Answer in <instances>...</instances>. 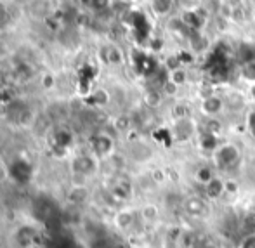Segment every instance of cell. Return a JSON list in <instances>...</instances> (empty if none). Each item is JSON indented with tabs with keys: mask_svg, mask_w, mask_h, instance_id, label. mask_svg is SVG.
I'll return each mask as SVG.
<instances>
[{
	"mask_svg": "<svg viewBox=\"0 0 255 248\" xmlns=\"http://www.w3.org/2000/svg\"><path fill=\"white\" fill-rule=\"evenodd\" d=\"M252 96H254V99H255V85L252 87Z\"/></svg>",
	"mask_w": 255,
	"mask_h": 248,
	"instance_id": "obj_25",
	"label": "cell"
},
{
	"mask_svg": "<svg viewBox=\"0 0 255 248\" xmlns=\"http://www.w3.org/2000/svg\"><path fill=\"white\" fill-rule=\"evenodd\" d=\"M132 26H134L135 33L141 38H146L149 35V23L146 19L144 14L141 12H132Z\"/></svg>",
	"mask_w": 255,
	"mask_h": 248,
	"instance_id": "obj_9",
	"label": "cell"
},
{
	"mask_svg": "<svg viewBox=\"0 0 255 248\" xmlns=\"http://www.w3.org/2000/svg\"><path fill=\"white\" fill-rule=\"evenodd\" d=\"M215 175H214V172H212V168L210 167H202L198 172H196V179L200 181V184H208V182L214 179Z\"/></svg>",
	"mask_w": 255,
	"mask_h": 248,
	"instance_id": "obj_15",
	"label": "cell"
},
{
	"mask_svg": "<svg viewBox=\"0 0 255 248\" xmlns=\"http://www.w3.org/2000/svg\"><path fill=\"white\" fill-rule=\"evenodd\" d=\"M224 108V101H222L219 96H207L203 101H202V111L208 117H215L219 115Z\"/></svg>",
	"mask_w": 255,
	"mask_h": 248,
	"instance_id": "obj_5",
	"label": "cell"
},
{
	"mask_svg": "<svg viewBox=\"0 0 255 248\" xmlns=\"http://www.w3.org/2000/svg\"><path fill=\"white\" fill-rule=\"evenodd\" d=\"M92 149L98 156H108V154L113 151V139L108 137V135H96L92 139Z\"/></svg>",
	"mask_w": 255,
	"mask_h": 248,
	"instance_id": "obj_4",
	"label": "cell"
},
{
	"mask_svg": "<svg viewBox=\"0 0 255 248\" xmlns=\"http://www.w3.org/2000/svg\"><path fill=\"white\" fill-rule=\"evenodd\" d=\"M135 222V212L134 210H120L117 215H115V224H117L118 229H122V231H127V229H130L132 226H134Z\"/></svg>",
	"mask_w": 255,
	"mask_h": 248,
	"instance_id": "obj_7",
	"label": "cell"
},
{
	"mask_svg": "<svg viewBox=\"0 0 255 248\" xmlns=\"http://www.w3.org/2000/svg\"><path fill=\"white\" fill-rule=\"evenodd\" d=\"M163 91L167 92V94H170V96H174V94H177V91H179V87L175 84H172L170 80H167L163 84Z\"/></svg>",
	"mask_w": 255,
	"mask_h": 248,
	"instance_id": "obj_23",
	"label": "cell"
},
{
	"mask_svg": "<svg viewBox=\"0 0 255 248\" xmlns=\"http://www.w3.org/2000/svg\"><path fill=\"white\" fill-rule=\"evenodd\" d=\"M200 148L203 151H217L219 148V142H217V135L210 134V132H202L200 135Z\"/></svg>",
	"mask_w": 255,
	"mask_h": 248,
	"instance_id": "obj_10",
	"label": "cell"
},
{
	"mask_svg": "<svg viewBox=\"0 0 255 248\" xmlns=\"http://www.w3.org/2000/svg\"><path fill=\"white\" fill-rule=\"evenodd\" d=\"M7 16H9V12H7V7L3 5L2 2H0V24H2V23H5Z\"/></svg>",
	"mask_w": 255,
	"mask_h": 248,
	"instance_id": "obj_24",
	"label": "cell"
},
{
	"mask_svg": "<svg viewBox=\"0 0 255 248\" xmlns=\"http://www.w3.org/2000/svg\"><path fill=\"white\" fill-rule=\"evenodd\" d=\"M181 2V7L186 10H198L200 9V0H179Z\"/></svg>",
	"mask_w": 255,
	"mask_h": 248,
	"instance_id": "obj_21",
	"label": "cell"
},
{
	"mask_svg": "<svg viewBox=\"0 0 255 248\" xmlns=\"http://www.w3.org/2000/svg\"><path fill=\"white\" fill-rule=\"evenodd\" d=\"M141 219L144 222H154L158 219V215H160V210H158V207L156 205H151V203H148V205H144V207L141 208Z\"/></svg>",
	"mask_w": 255,
	"mask_h": 248,
	"instance_id": "obj_11",
	"label": "cell"
},
{
	"mask_svg": "<svg viewBox=\"0 0 255 248\" xmlns=\"http://www.w3.org/2000/svg\"><path fill=\"white\" fill-rule=\"evenodd\" d=\"M205 193L208 198L219 200L222 195H226V182L219 177H214L208 184H205Z\"/></svg>",
	"mask_w": 255,
	"mask_h": 248,
	"instance_id": "obj_8",
	"label": "cell"
},
{
	"mask_svg": "<svg viewBox=\"0 0 255 248\" xmlns=\"http://www.w3.org/2000/svg\"><path fill=\"white\" fill-rule=\"evenodd\" d=\"M168 80L177 85V87H181V85H184L186 80H188V73H186L184 68H177V70H174V71H168Z\"/></svg>",
	"mask_w": 255,
	"mask_h": 248,
	"instance_id": "obj_13",
	"label": "cell"
},
{
	"mask_svg": "<svg viewBox=\"0 0 255 248\" xmlns=\"http://www.w3.org/2000/svg\"><path fill=\"white\" fill-rule=\"evenodd\" d=\"M106 61L111 64H120L122 63V52L115 47H110L106 52Z\"/></svg>",
	"mask_w": 255,
	"mask_h": 248,
	"instance_id": "obj_18",
	"label": "cell"
},
{
	"mask_svg": "<svg viewBox=\"0 0 255 248\" xmlns=\"http://www.w3.org/2000/svg\"><path fill=\"white\" fill-rule=\"evenodd\" d=\"M195 132H196V124L189 117V118H182V120H175L170 134L177 142H184L189 141L195 135Z\"/></svg>",
	"mask_w": 255,
	"mask_h": 248,
	"instance_id": "obj_3",
	"label": "cell"
},
{
	"mask_svg": "<svg viewBox=\"0 0 255 248\" xmlns=\"http://www.w3.org/2000/svg\"><path fill=\"white\" fill-rule=\"evenodd\" d=\"M172 0H153L151 2V7L154 10V14H158V16H165V14H168L172 10Z\"/></svg>",
	"mask_w": 255,
	"mask_h": 248,
	"instance_id": "obj_12",
	"label": "cell"
},
{
	"mask_svg": "<svg viewBox=\"0 0 255 248\" xmlns=\"http://www.w3.org/2000/svg\"><path fill=\"white\" fill-rule=\"evenodd\" d=\"M222 7H224L222 0H205L203 2V9L207 12H217V10H222Z\"/></svg>",
	"mask_w": 255,
	"mask_h": 248,
	"instance_id": "obj_17",
	"label": "cell"
},
{
	"mask_svg": "<svg viewBox=\"0 0 255 248\" xmlns=\"http://www.w3.org/2000/svg\"><path fill=\"white\" fill-rule=\"evenodd\" d=\"M172 113H174V118L175 120H182V118H189V108L186 106V104H175L174 110H172Z\"/></svg>",
	"mask_w": 255,
	"mask_h": 248,
	"instance_id": "obj_16",
	"label": "cell"
},
{
	"mask_svg": "<svg viewBox=\"0 0 255 248\" xmlns=\"http://www.w3.org/2000/svg\"><path fill=\"white\" fill-rule=\"evenodd\" d=\"M242 163V151L235 144H222L214 153V167L221 172H235Z\"/></svg>",
	"mask_w": 255,
	"mask_h": 248,
	"instance_id": "obj_1",
	"label": "cell"
},
{
	"mask_svg": "<svg viewBox=\"0 0 255 248\" xmlns=\"http://www.w3.org/2000/svg\"><path fill=\"white\" fill-rule=\"evenodd\" d=\"M182 210H184V214L189 215V217L202 219L208 214V205L203 198H200V196H196V195H191V196L182 198Z\"/></svg>",
	"mask_w": 255,
	"mask_h": 248,
	"instance_id": "obj_2",
	"label": "cell"
},
{
	"mask_svg": "<svg viewBox=\"0 0 255 248\" xmlns=\"http://www.w3.org/2000/svg\"><path fill=\"white\" fill-rule=\"evenodd\" d=\"M238 248H255V233H249L240 240Z\"/></svg>",
	"mask_w": 255,
	"mask_h": 248,
	"instance_id": "obj_20",
	"label": "cell"
},
{
	"mask_svg": "<svg viewBox=\"0 0 255 248\" xmlns=\"http://www.w3.org/2000/svg\"><path fill=\"white\" fill-rule=\"evenodd\" d=\"M75 168L77 172L84 175H89V174H94L96 168H98V161H96L94 156H87V154H82L75 160Z\"/></svg>",
	"mask_w": 255,
	"mask_h": 248,
	"instance_id": "obj_6",
	"label": "cell"
},
{
	"mask_svg": "<svg viewBox=\"0 0 255 248\" xmlns=\"http://www.w3.org/2000/svg\"><path fill=\"white\" fill-rule=\"evenodd\" d=\"M144 101H146V104H148L149 108H154V106H158V104H160L161 96L158 94L156 91H148V92H146V96H144Z\"/></svg>",
	"mask_w": 255,
	"mask_h": 248,
	"instance_id": "obj_19",
	"label": "cell"
},
{
	"mask_svg": "<svg viewBox=\"0 0 255 248\" xmlns=\"http://www.w3.org/2000/svg\"><path fill=\"white\" fill-rule=\"evenodd\" d=\"M247 127H249L252 137H255V111H250L249 118H247Z\"/></svg>",
	"mask_w": 255,
	"mask_h": 248,
	"instance_id": "obj_22",
	"label": "cell"
},
{
	"mask_svg": "<svg viewBox=\"0 0 255 248\" xmlns=\"http://www.w3.org/2000/svg\"><path fill=\"white\" fill-rule=\"evenodd\" d=\"M189 44H191L193 50H198V52L207 49V40H205V37H202L198 31H193V33L189 35Z\"/></svg>",
	"mask_w": 255,
	"mask_h": 248,
	"instance_id": "obj_14",
	"label": "cell"
}]
</instances>
